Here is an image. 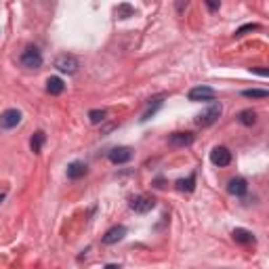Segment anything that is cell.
<instances>
[{"instance_id":"cell-1","label":"cell","mask_w":269,"mask_h":269,"mask_svg":"<svg viewBox=\"0 0 269 269\" xmlns=\"http://www.w3.org/2000/svg\"><path fill=\"white\" fill-rule=\"evenodd\" d=\"M219 116H221V103L219 101H210V105L196 116V124L198 126H210L212 122H217Z\"/></svg>"},{"instance_id":"cell-4","label":"cell","mask_w":269,"mask_h":269,"mask_svg":"<svg viewBox=\"0 0 269 269\" xmlns=\"http://www.w3.org/2000/svg\"><path fill=\"white\" fill-rule=\"evenodd\" d=\"M21 122V112L19 109H6L0 114V131H11Z\"/></svg>"},{"instance_id":"cell-9","label":"cell","mask_w":269,"mask_h":269,"mask_svg":"<svg viewBox=\"0 0 269 269\" xmlns=\"http://www.w3.org/2000/svg\"><path fill=\"white\" fill-rule=\"evenodd\" d=\"M126 235V227L124 225H116L112 229H107L105 235H103V244H107V246H112V244H118L122 238Z\"/></svg>"},{"instance_id":"cell-15","label":"cell","mask_w":269,"mask_h":269,"mask_svg":"<svg viewBox=\"0 0 269 269\" xmlns=\"http://www.w3.org/2000/svg\"><path fill=\"white\" fill-rule=\"evenodd\" d=\"M44 133L42 131H38V133H34V137L30 139V147H32V152L34 154H40L42 152V145H44Z\"/></svg>"},{"instance_id":"cell-13","label":"cell","mask_w":269,"mask_h":269,"mask_svg":"<svg viewBox=\"0 0 269 269\" xmlns=\"http://www.w3.org/2000/svg\"><path fill=\"white\" fill-rule=\"evenodd\" d=\"M86 175V164L80 162V160H76L67 166V179H72V181H78L80 177Z\"/></svg>"},{"instance_id":"cell-12","label":"cell","mask_w":269,"mask_h":269,"mask_svg":"<svg viewBox=\"0 0 269 269\" xmlns=\"http://www.w3.org/2000/svg\"><path fill=\"white\" fill-rule=\"evenodd\" d=\"M232 238L238 244H255V235H252V232H248V229H244V227H235L232 232Z\"/></svg>"},{"instance_id":"cell-10","label":"cell","mask_w":269,"mask_h":269,"mask_svg":"<svg viewBox=\"0 0 269 269\" xmlns=\"http://www.w3.org/2000/svg\"><path fill=\"white\" fill-rule=\"evenodd\" d=\"M133 158V149L131 147H114L109 152V160L114 164H126Z\"/></svg>"},{"instance_id":"cell-8","label":"cell","mask_w":269,"mask_h":269,"mask_svg":"<svg viewBox=\"0 0 269 269\" xmlns=\"http://www.w3.org/2000/svg\"><path fill=\"white\" fill-rule=\"evenodd\" d=\"M227 192L232 194V196H238V198H244L248 192V183H246V179H242V177H235L232 179L227 183Z\"/></svg>"},{"instance_id":"cell-23","label":"cell","mask_w":269,"mask_h":269,"mask_svg":"<svg viewBox=\"0 0 269 269\" xmlns=\"http://www.w3.org/2000/svg\"><path fill=\"white\" fill-rule=\"evenodd\" d=\"M4 202V194H0V204H2Z\"/></svg>"},{"instance_id":"cell-5","label":"cell","mask_w":269,"mask_h":269,"mask_svg":"<svg viewBox=\"0 0 269 269\" xmlns=\"http://www.w3.org/2000/svg\"><path fill=\"white\" fill-rule=\"evenodd\" d=\"M156 206V200L152 196H137L131 200V208L134 212H139V215H145V212H149Z\"/></svg>"},{"instance_id":"cell-22","label":"cell","mask_w":269,"mask_h":269,"mask_svg":"<svg viewBox=\"0 0 269 269\" xmlns=\"http://www.w3.org/2000/svg\"><path fill=\"white\" fill-rule=\"evenodd\" d=\"M204 4L208 6V11L215 13V11L219 9V6H221V0H204Z\"/></svg>"},{"instance_id":"cell-16","label":"cell","mask_w":269,"mask_h":269,"mask_svg":"<svg viewBox=\"0 0 269 269\" xmlns=\"http://www.w3.org/2000/svg\"><path fill=\"white\" fill-rule=\"evenodd\" d=\"M194 185H196V175H194V172L187 179L177 181V189H179V192H194Z\"/></svg>"},{"instance_id":"cell-2","label":"cell","mask_w":269,"mask_h":269,"mask_svg":"<svg viewBox=\"0 0 269 269\" xmlns=\"http://www.w3.org/2000/svg\"><path fill=\"white\" fill-rule=\"evenodd\" d=\"M19 63L23 67H28V69H38L42 66V55L38 49H34V46H30V49H26L21 53V57H19Z\"/></svg>"},{"instance_id":"cell-17","label":"cell","mask_w":269,"mask_h":269,"mask_svg":"<svg viewBox=\"0 0 269 269\" xmlns=\"http://www.w3.org/2000/svg\"><path fill=\"white\" fill-rule=\"evenodd\" d=\"M238 120H240L244 126H252V124L257 122V114L252 112V109H244V112H240Z\"/></svg>"},{"instance_id":"cell-18","label":"cell","mask_w":269,"mask_h":269,"mask_svg":"<svg viewBox=\"0 0 269 269\" xmlns=\"http://www.w3.org/2000/svg\"><path fill=\"white\" fill-rule=\"evenodd\" d=\"M244 97H248V99H265L269 97V93L265 89H248V91H242Z\"/></svg>"},{"instance_id":"cell-3","label":"cell","mask_w":269,"mask_h":269,"mask_svg":"<svg viewBox=\"0 0 269 269\" xmlns=\"http://www.w3.org/2000/svg\"><path fill=\"white\" fill-rule=\"evenodd\" d=\"M55 67L63 74H76L78 72V59L74 55H59V57L55 59Z\"/></svg>"},{"instance_id":"cell-11","label":"cell","mask_w":269,"mask_h":269,"mask_svg":"<svg viewBox=\"0 0 269 269\" xmlns=\"http://www.w3.org/2000/svg\"><path fill=\"white\" fill-rule=\"evenodd\" d=\"M194 141V134L192 133H175L168 137V145L170 147H185Z\"/></svg>"},{"instance_id":"cell-20","label":"cell","mask_w":269,"mask_h":269,"mask_svg":"<svg viewBox=\"0 0 269 269\" xmlns=\"http://www.w3.org/2000/svg\"><path fill=\"white\" fill-rule=\"evenodd\" d=\"M255 30H259V23H246V26H242V28L235 30V36H244L246 32H255Z\"/></svg>"},{"instance_id":"cell-21","label":"cell","mask_w":269,"mask_h":269,"mask_svg":"<svg viewBox=\"0 0 269 269\" xmlns=\"http://www.w3.org/2000/svg\"><path fill=\"white\" fill-rule=\"evenodd\" d=\"M134 11L131 9V6L129 4H122L120 6V9H118V17H122V19H126V17H131V15H133Z\"/></svg>"},{"instance_id":"cell-6","label":"cell","mask_w":269,"mask_h":269,"mask_svg":"<svg viewBox=\"0 0 269 269\" xmlns=\"http://www.w3.org/2000/svg\"><path fill=\"white\" fill-rule=\"evenodd\" d=\"M210 162L215 166H229L232 164V152L223 145H217L215 149L210 152Z\"/></svg>"},{"instance_id":"cell-14","label":"cell","mask_w":269,"mask_h":269,"mask_svg":"<svg viewBox=\"0 0 269 269\" xmlns=\"http://www.w3.org/2000/svg\"><path fill=\"white\" fill-rule=\"evenodd\" d=\"M46 91H49L51 95H61L63 91H66V84H63V80L59 76H51L49 80H46Z\"/></svg>"},{"instance_id":"cell-19","label":"cell","mask_w":269,"mask_h":269,"mask_svg":"<svg viewBox=\"0 0 269 269\" xmlns=\"http://www.w3.org/2000/svg\"><path fill=\"white\" fill-rule=\"evenodd\" d=\"M107 118V112L105 109H91L89 112V120L93 122V124H101Z\"/></svg>"},{"instance_id":"cell-7","label":"cell","mask_w":269,"mask_h":269,"mask_svg":"<svg viewBox=\"0 0 269 269\" xmlns=\"http://www.w3.org/2000/svg\"><path fill=\"white\" fill-rule=\"evenodd\" d=\"M187 97H189V101H215L217 93L212 91L210 86H194Z\"/></svg>"}]
</instances>
